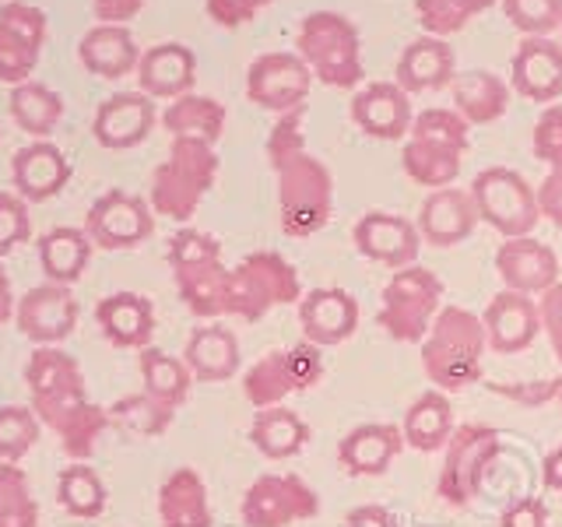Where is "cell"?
Here are the masks:
<instances>
[{
    "mask_svg": "<svg viewBox=\"0 0 562 527\" xmlns=\"http://www.w3.org/2000/svg\"><path fill=\"white\" fill-rule=\"evenodd\" d=\"M303 123L306 105H299L281 113L268 134V162L278 176V218L281 233L292 239L316 236L334 215V176L306 152Z\"/></svg>",
    "mask_w": 562,
    "mask_h": 527,
    "instance_id": "obj_1",
    "label": "cell"
},
{
    "mask_svg": "<svg viewBox=\"0 0 562 527\" xmlns=\"http://www.w3.org/2000/svg\"><path fill=\"white\" fill-rule=\"evenodd\" d=\"M485 348L482 316H474L464 306H443L436 313L429 334L422 338V369L436 391H468L482 380Z\"/></svg>",
    "mask_w": 562,
    "mask_h": 527,
    "instance_id": "obj_2",
    "label": "cell"
},
{
    "mask_svg": "<svg viewBox=\"0 0 562 527\" xmlns=\"http://www.w3.org/2000/svg\"><path fill=\"white\" fill-rule=\"evenodd\" d=\"M218 180L215 145L198 137H172L166 162H158L148 183V204L155 215L187 222L198 215L201 201Z\"/></svg>",
    "mask_w": 562,
    "mask_h": 527,
    "instance_id": "obj_3",
    "label": "cell"
},
{
    "mask_svg": "<svg viewBox=\"0 0 562 527\" xmlns=\"http://www.w3.org/2000/svg\"><path fill=\"white\" fill-rule=\"evenodd\" d=\"M295 49L310 75L330 88H356L366 75L359 29L338 11L306 14L295 32Z\"/></svg>",
    "mask_w": 562,
    "mask_h": 527,
    "instance_id": "obj_4",
    "label": "cell"
},
{
    "mask_svg": "<svg viewBox=\"0 0 562 527\" xmlns=\"http://www.w3.org/2000/svg\"><path fill=\"white\" fill-rule=\"evenodd\" d=\"M303 299L299 271L274 250L246 254L236 268H228V316L246 324L263 321L271 310Z\"/></svg>",
    "mask_w": 562,
    "mask_h": 527,
    "instance_id": "obj_5",
    "label": "cell"
},
{
    "mask_svg": "<svg viewBox=\"0 0 562 527\" xmlns=\"http://www.w3.org/2000/svg\"><path fill=\"white\" fill-rule=\"evenodd\" d=\"M439 303H443V281L422 264H408L383 285L376 324L401 345H422L436 313L443 310Z\"/></svg>",
    "mask_w": 562,
    "mask_h": 527,
    "instance_id": "obj_6",
    "label": "cell"
},
{
    "mask_svg": "<svg viewBox=\"0 0 562 527\" xmlns=\"http://www.w3.org/2000/svg\"><path fill=\"white\" fill-rule=\"evenodd\" d=\"M499 453H503V439L492 426H482V422L457 426L443 447V468H439V482H436L439 500H447L450 506H468L471 500H479L488 464Z\"/></svg>",
    "mask_w": 562,
    "mask_h": 527,
    "instance_id": "obj_7",
    "label": "cell"
},
{
    "mask_svg": "<svg viewBox=\"0 0 562 527\" xmlns=\"http://www.w3.org/2000/svg\"><path fill=\"white\" fill-rule=\"evenodd\" d=\"M471 201L479 208V218L492 225L503 239L531 236L541 222L538 193L517 169L488 166L471 180Z\"/></svg>",
    "mask_w": 562,
    "mask_h": 527,
    "instance_id": "obj_8",
    "label": "cell"
},
{
    "mask_svg": "<svg viewBox=\"0 0 562 527\" xmlns=\"http://www.w3.org/2000/svg\"><path fill=\"white\" fill-rule=\"evenodd\" d=\"M324 380V348L299 341L292 348L268 351L243 373V397L254 408H274L289 394L310 391Z\"/></svg>",
    "mask_w": 562,
    "mask_h": 527,
    "instance_id": "obj_9",
    "label": "cell"
},
{
    "mask_svg": "<svg viewBox=\"0 0 562 527\" xmlns=\"http://www.w3.org/2000/svg\"><path fill=\"white\" fill-rule=\"evenodd\" d=\"M25 386H29V408L43 426H53L70 408L88 401L81 366L60 345H46L32 351L25 362Z\"/></svg>",
    "mask_w": 562,
    "mask_h": 527,
    "instance_id": "obj_10",
    "label": "cell"
},
{
    "mask_svg": "<svg viewBox=\"0 0 562 527\" xmlns=\"http://www.w3.org/2000/svg\"><path fill=\"white\" fill-rule=\"evenodd\" d=\"M316 514H321V496L299 474H260L239 503L246 527H292Z\"/></svg>",
    "mask_w": 562,
    "mask_h": 527,
    "instance_id": "obj_11",
    "label": "cell"
},
{
    "mask_svg": "<svg viewBox=\"0 0 562 527\" xmlns=\"http://www.w3.org/2000/svg\"><path fill=\"white\" fill-rule=\"evenodd\" d=\"M81 228L99 250H137L140 243H148L155 236V211L148 198H140V193L105 190L88 208Z\"/></svg>",
    "mask_w": 562,
    "mask_h": 527,
    "instance_id": "obj_12",
    "label": "cell"
},
{
    "mask_svg": "<svg viewBox=\"0 0 562 527\" xmlns=\"http://www.w3.org/2000/svg\"><path fill=\"white\" fill-rule=\"evenodd\" d=\"M46 43V14L25 0L0 4V85L32 81Z\"/></svg>",
    "mask_w": 562,
    "mask_h": 527,
    "instance_id": "obj_13",
    "label": "cell"
},
{
    "mask_svg": "<svg viewBox=\"0 0 562 527\" xmlns=\"http://www.w3.org/2000/svg\"><path fill=\"white\" fill-rule=\"evenodd\" d=\"M78 321L81 306L75 292L67 285H53V281L29 289L14 306V324L22 330V338H29L35 348L64 345L78 330Z\"/></svg>",
    "mask_w": 562,
    "mask_h": 527,
    "instance_id": "obj_14",
    "label": "cell"
},
{
    "mask_svg": "<svg viewBox=\"0 0 562 527\" xmlns=\"http://www.w3.org/2000/svg\"><path fill=\"white\" fill-rule=\"evenodd\" d=\"M313 75L299 53H263L246 70V96L271 113H289L306 105Z\"/></svg>",
    "mask_w": 562,
    "mask_h": 527,
    "instance_id": "obj_15",
    "label": "cell"
},
{
    "mask_svg": "<svg viewBox=\"0 0 562 527\" xmlns=\"http://www.w3.org/2000/svg\"><path fill=\"white\" fill-rule=\"evenodd\" d=\"M351 243L366 260H376L383 268H408L422 250L418 225L394 211H366L351 228Z\"/></svg>",
    "mask_w": 562,
    "mask_h": 527,
    "instance_id": "obj_16",
    "label": "cell"
},
{
    "mask_svg": "<svg viewBox=\"0 0 562 527\" xmlns=\"http://www.w3.org/2000/svg\"><path fill=\"white\" fill-rule=\"evenodd\" d=\"M482 327H485V345L496 356H517V351L531 348L541 334L538 303L524 292L503 289L488 299V306L482 313Z\"/></svg>",
    "mask_w": 562,
    "mask_h": 527,
    "instance_id": "obj_17",
    "label": "cell"
},
{
    "mask_svg": "<svg viewBox=\"0 0 562 527\" xmlns=\"http://www.w3.org/2000/svg\"><path fill=\"white\" fill-rule=\"evenodd\" d=\"M359 303L356 295L345 289H313L299 299V327H303V341L316 348L345 345L351 334L359 330Z\"/></svg>",
    "mask_w": 562,
    "mask_h": 527,
    "instance_id": "obj_18",
    "label": "cell"
},
{
    "mask_svg": "<svg viewBox=\"0 0 562 527\" xmlns=\"http://www.w3.org/2000/svg\"><path fill=\"white\" fill-rule=\"evenodd\" d=\"M412 96L397 81H369L351 99V123L376 141H401L412 131Z\"/></svg>",
    "mask_w": 562,
    "mask_h": 527,
    "instance_id": "obj_19",
    "label": "cell"
},
{
    "mask_svg": "<svg viewBox=\"0 0 562 527\" xmlns=\"http://www.w3.org/2000/svg\"><path fill=\"white\" fill-rule=\"evenodd\" d=\"M155 99H148L145 92H120L102 99V105L95 110L92 120V134L102 148L110 152H127L145 145L148 134L155 131Z\"/></svg>",
    "mask_w": 562,
    "mask_h": 527,
    "instance_id": "obj_20",
    "label": "cell"
},
{
    "mask_svg": "<svg viewBox=\"0 0 562 527\" xmlns=\"http://www.w3.org/2000/svg\"><path fill=\"white\" fill-rule=\"evenodd\" d=\"M479 208L471 201V190H457L443 187L432 190L418 208V236L422 243L439 246V250H450V246H461L474 228H479Z\"/></svg>",
    "mask_w": 562,
    "mask_h": 527,
    "instance_id": "obj_21",
    "label": "cell"
},
{
    "mask_svg": "<svg viewBox=\"0 0 562 527\" xmlns=\"http://www.w3.org/2000/svg\"><path fill=\"white\" fill-rule=\"evenodd\" d=\"M496 271L509 292L541 295L559 281V257L552 246H544L535 236L503 239L496 246Z\"/></svg>",
    "mask_w": 562,
    "mask_h": 527,
    "instance_id": "obj_22",
    "label": "cell"
},
{
    "mask_svg": "<svg viewBox=\"0 0 562 527\" xmlns=\"http://www.w3.org/2000/svg\"><path fill=\"white\" fill-rule=\"evenodd\" d=\"M11 183L29 204H46L70 183V162L53 141H32L11 158Z\"/></svg>",
    "mask_w": 562,
    "mask_h": 527,
    "instance_id": "obj_23",
    "label": "cell"
},
{
    "mask_svg": "<svg viewBox=\"0 0 562 527\" xmlns=\"http://www.w3.org/2000/svg\"><path fill=\"white\" fill-rule=\"evenodd\" d=\"M509 78H514V92L552 105L562 96V46L552 43V35L544 40H524L509 60Z\"/></svg>",
    "mask_w": 562,
    "mask_h": 527,
    "instance_id": "obj_24",
    "label": "cell"
},
{
    "mask_svg": "<svg viewBox=\"0 0 562 527\" xmlns=\"http://www.w3.org/2000/svg\"><path fill=\"white\" fill-rule=\"evenodd\" d=\"M401 450H404L401 426H391V422H366V426H356L341 436L338 464L348 474H356V479H376V474L391 471Z\"/></svg>",
    "mask_w": 562,
    "mask_h": 527,
    "instance_id": "obj_25",
    "label": "cell"
},
{
    "mask_svg": "<svg viewBox=\"0 0 562 527\" xmlns=\"http://www.w3.org/2000/svg\"><path fill=\"white\" fill-rule=\"evenodd\" d=\"M95 324L102 330V338L113 348L140 351L155 338V303L140 292L102 295L95 306Z\"/></svg>",
    "mask_w": 562,
    "mask_h": 527,
    "instance_id": "obj_26",
    "label": "cell"
},
{
    "mask_svg": "<svg viewBox=\"0 0 562 527\" xmlns=\"http://www.w3.org/2000/svg\"><path fill=\"white\" fill-rule=\"evenodd\" d=\"M198 81V57L183 43H158L140 53L137 60V85L148 99H169L190 96Z\"/></svg>",
    "mask_w": 562,
    "mask_h": 527,
    "instance_id": "obj_27",
    "label": "cell"
},
{
    "mask_svg": "<svg viewBox=\"0 0 562 527\" xmlns=\"http://www.w3.org/2000/svg\"><path fill=\"white\" fill-rule=\"evenodd\" d=\"M183 362L193 373V380L201 383H225L239 373L243 351L236 330H228L222 324H201L190 330L187 348H183Z\"/></svg>",
    "mask_w": 562,
    "mask_h": 527,
    "instance_id": "obj_28",
    "label": "cell"
},
{
    "mask_svg": "<svg viewBox=\"0 0 562 527\" xmlns=\"http://www.w3.org/2000/svg\"><path fill=\"white\" fill-rule=\"evenodd\" d=\"M78 60L88 75H95L102 81H116L137 70L140 49L127 25H92L78 43Z\"/></svg>",
    "mask_w": 562,
    "mask_h": 527,
    "instance_id": "obj_29",
    "label": "cell"
},
{
    "mask_svg": "<svg viewBox=\"0 0 562 527\" xmlns=\"http://www.w3.org/2000/svg\"><path fill=\"white\" fill-rule=\"evenodd\" d=\"M457 57L447 40H436V35H422L404 46L401 60H397V85L408 96L422 92H439L447 88L457 75Z\"/></svg>",
    "mask_w": 562,
    "mask_h": 527,
    "instance_id": "obj_30",
    "label": "cell"
},
{
    "mask_svg": "<svg viewBox=\"0 0 562 527\" xmlns=\"http://www.w3.org/2000/svg\"><path fill=\"white\" fill-rule=\"evenodd\" d=\"M158 524L162 527H215L211 496L193 468H176L158 485Z\"/></svg>",
    "mask_w": 562,
    "mask_h": 527,
    "instance_id": "obj_31",
    "label": "cell"
},
{
    "mask_svg": "<svg viewBox=\"0 0 562 527\" xmlns=\"http://www.w3.org/2000/svg\"><path fill=\"white\" fill-rule=\"evenodd\" d=\"M172 281H176V292H180V303L198 316V321L228 316V268L222 264V257L172 268Z\"/></svg>",
    "mask_w": 562,
    "mask_h": 527,
    "instance_id": "obj_32",
    "label": "cell"
},
{
    "mask_svg": "<svg viewBox=\"0 0 562 527\" xmlns=\"http://www.w3.org/2000/svg\"><path fill=\"white\" fill-rule=\"evenodd\" d=\"M92 239L85 236V228L75 225H57L49 233L40 236L35 243V254H40V268L46 274V281L53 285H75V281L85 274L88 260H92Z\"/></svg>",
    "mask_w": 562,
    "mask_h": 527,
    "instance_id": "obj_33",
    "label": "cell"
},
{
    "mask_svg": "<svg viewBox=\"0 0 562 527\" xmlns=\"http://www.w3.org/2000/svg\"><path fill=\"white\" fill-rule=\"evenodd\" d=\"M453 404L443 391H426L412 401V408L404 412L401 433H404V447L422 450V453H436L447 447V439L453 436Z\"/></svg>",
    "mask_w": 562,
    "mask_h": 527,
    "instance_id": "obj_34",
    "label": "cell"
},
{
    "mask_svg": "<svg viewBox=\"0 0 562 527\" xmlns=\"http://www.w3.org/2000/svg\"><path fill=\"white\" fill-rule=\"evenodd\" d=\"M250 444L257 447V453L268 457V461H289V457L306 450L310 426L299 412L285 408V404H274V408H260L254 415Z\"/></svg>",
    "mask_w": 562,
    "mask_h": 527,
    "instance_id": "obj_35",
    "label": "cell"
},
{
    "mask_svg": "<svg viewBox=\"0 0 562 527\" xmlns=\"http://www.w3.org/2000/svg\"><path fill=\"white\" fill-rule=\"evenodd\" d=\"M453 88V105L471 123H496L509 110V88L503 78H496L492 70H464L450 81Z\"/></svg>",
    "mask_w": 562,
    "mask_h": 527,
    "instance_id": "obj_36",
    "label": "cell"
},
{
    "mask_svg": "<svg viewBox=\"0 0 562 527\" xmlns=\"http://www.w3.org/2000/svg\"><path fill=\"white\" fill-rule=\"evenodd\" d=\"M137 369H140V383L151 397H158L169 408H180L190 397V386H193V373L187 369L183 359L169 356L166 348L148 345L137 351Z\"/></svg>",
    "mask_w": 562,
    "mask_h": 527,
    "instance_id": "obj_37",
    "label": "cell"
},
{
    "mask_svg": "<svg viewBox=\"0 0 562 527\" xmlns=\"http://www.w3.org/2000/svg\"><path fill=\"white\" fill-rule=\"evenodd\" d=\"M110 412L95 401H81L78 408H70L64 418L53 422V433L60 439V450L70 461H92V453L99 450V439L110 429Z\"/></svg>",
    "mask_w": 562,
    "mask_h": 527,
    "instance_id": "obj_38",
    "label": "cell"
},
{
    "mask_svg": "<svg viewBox=\"0 0 562 527\" xmlns=\"http://www.w3.org/2000/svg\"><path fill=\"white\" fill-rule=\"evenodd\" d=\"M162 127L172 137H198L215 145L225 131V105L211 96H180L172 105H166Z\"/></svg>",
    "mask_w": 562,
    "mask_h": 527,
    "instance_id": "obj_39",
    "label": "cell"
},
{
    "mask_svg": "<svg viewBox=\"0 0 562 527\" xmlns=\"http://www.w3.org/2000/svg\"><path fill=\"white\" fill-rule=\"evenodd\" d=\"M11 116L25 134H32L35 141H46L57 123L64 120V99L53 92L43 81H25L11 88Z\"/></svg>",
    "mask_w": 562,
    "mask_h": 527,
    "instance_id": "obj_40",
    "label": "cell"
},
{
    "mask_svg": "<svg viewBox=\"0 0 562 527\" xmlns=\"http://www.w3.org/2000/svg\"><path fill=\"white\" fill-rule=\"evenodd\" d=\"M105 500H110L105 482L99 479V471L88 461H70L60 471V479H57V503L67 509L70 517L95 520V517H102Z\"/></svg>",
    "mask_w": 562,
    "mask_h": 527,
    "instance_id": "obj_41",
    "label": "cell"
},
{
    "mask_svg": "<svg viewBox=\"0 0 562 527\" xmlns=\"http://www.w3.org/2000/svg\"><path fill=\"white\" fill-rule=\"evenodd\" d=\"M461 158H464L461 152L408 137V145L401 152V166L408 172V180H415L418 187L443 190V187H453V180L461 176Z\"/></svg>",
    "mask_w": 562,
    "mask_h": 527,
    "instance_id": "obj_42",
    "label": "cell"
},
{
    "mask_svg": "<svg viewBox=\"0 0 562 527\" xmlns=\"http://www.w3.org/2000/svg\"><path fill=\"white\" fill-rule=\"evenodd\" d=\"M105 412H110V422H113L116 429L131 433V436H145V439H155V436L169 433L172 418H176V408H169V404L151 397L148 391L123 394Z\"/></svg>",
    "mask_w": 562,
    "mask_h": 527,
    "instance_id": "obj_43",
    "label": "cell"
},
{
    "mask_svg": "<svg viewBox=\"0 0 562 527\" xmlns=\"http://www.w3.org/2000/svg\"><path fill=\"white\" fill-rule=\"evenodd\" d=\"M496 0H415V14L418 25L426 29V35H436V40H447V35H457L471 18L485 14Z\"/></svg>",
    "mask_w": 562,
    "mask_h": 527,
    "instance_id": "obj_44",
    "label": "cell"
},
{
    "mask_svg": "<svg viewBox=\"0 0 562 527\" xmlns=\"http://www.w3.org/2000/svg\"><path fill=\"white\" fill-rule=\"evenodd\" d=\"M0 527H40V503L32 496L29 474L0 461Z\"/></svg>",
    "mask_w": 562,
    "mask_h": 527,
    "instance_id": "obj_45",
    "label": "cell"
},
{
    "mask_svg": "<svg viewBox=\"0 0 562 527\" xmlns=\"http://www.w3.org/2000/svg\"><path fill=\"white\" fill-rule=\"evenodd\" d=\"M43 422L29 404H0V461L18 464L40 444Z\"/></svg>",
    "mask_w": 562,
    "mask_h": 527,
    "instance_id": "obj_46",
    "label": "cell"
},
{
    "mask_svg": "<svg viewBox=\"0 0 562 527\" xmlns=\"http://www.w3.org/2000/svg\"><path fill=\"white\" fill-rule=\"evenodd\" d=\"M412 141H429V145L450 148V152H468L471 148V127L457 110H422L412 120Z\"/></svg>",
    "mask_w": 562,
    "mask_h": 527,
    "instance_id": "obj_47",
    "label": "cell"
},
{
    "mask_svg": "<svg viewBox=\"0 0 562 527\" xmlns=\"http://www.w3.org/2000/svg\"><path fill=\"white\" fill-rule=\"evenodd\" d=\"M503 14L509 18L524 40H544L562 25V0H499Z\"/></svg>",
    "mask_w": 562,
    "mask_h": 527,
    "instance_id": "obj_48",
    "label": "cell"
},
{
    "mask_svg": "<svg viewBox=\"0 0 562 527\" xmlns=\"http://www.w3.org/2000/svg\"><path fill=\"white\" fill-rule=\"evenodd\" d=\"M32 239V215L29 201L18 193H0V257L14 254L18 246Z\"/></svg>",
    "mask_w": 562,
    "mask_h": 527,
    "instance_id": "obj_49",
    "label": "cell"
},
{
    "mask_svg": "<svg viewBox=\"0 0 562 527\" xmlns=\"http://www.w3.org/2000/svg\"><path fill=\"white\" fill-rule=\"evenodd\" d=\"M211 257H222V243L215 236L201 233V228H180V233L166 243L169 268H183V264H198Z\"/></svg>",
    "mask_w": 562,
    "mask_h": 527,
    "instance_id": "obj_50",
    "label": "cell"
},
{
    "mask_svg": "<svg viewBox=\"0 0 562 527\" xmlns=\"http://www.w3.org/2000/svg\"><path fill=\"white\" fill-rule=\"evenodd\" d=\"M531 148L538 162L562 169V105H544L541 110L531 134Z\"/></svg>",
    "mask_w": 562,
    "mask_h": 527,
    "instance_id": "obj_51",
    "label": "cell"
},
{
    "mask_svg": "<svg viewBox=\"0 0 562 527\" xmlns=\"http://www.w3.org/2000/svg\"><path fill=\"white\" fill-rule=\"evenodd\" d=\"M271 4L274 0H204V11H207L211 22L222 25V29H243Z\"/></svg>",
    "mask_w": 562,
    "mask_h": 527,
    "instance_id": "obj_52",
    "label": "cell"
},
{
    "mask_svg": "<svg viewBox=\"0 0 562 527\" xmlns=\"http://www.w3.org/2000/svg\"><path fill=\"white\" fill-rule=\"evenodd\" d=\"M538 316H541V330L552 341L555 359L562 362V281H555L552 289H544L538 295Z\"/></svg>",
    "mask_w": 562,
    "mask_h": 527,
    "instance_id": "obj_53",
    "label": "cell"
},
{
    "mask_svg": "<svg viewBox=\"0 0 562 527\" xmlns=\"http://www.w3.org/2000/svg\"><path fill=\"white\" fill-rule=\"evenodd\" d=\"M549 503L538 496H520L514 500L499 517V527H549Z\"/></svg>",
    "mask_w": 562,
    "mask_h": 527,
    "instance_id": "obj_54",
    "label": "cell"
},
{
    "mask_svg": "<svg viewBox=\"0 0 562 527\" xmlns=\"http://www.w3.org/2000/svg\"><path fill=\"white\" fill-rule=\"evenodd\" d=\"M496 394H506L514 401H524V404H544L549 397H559L562 394V377L555 380H541V383H527V386H517V383H499L492 386Z\"/></svg>",
    "mask_w": 562,
    "mask_h": 527,
    "instance_id": "obj_55",
    "label": "cell"
},
{
    "mask_svg": "<svg viewBox=\"0 0 562 527\" xmlns=\"http://www.w3.org/2000/svg\"><path fill=\"white\" fill-rule=\"evenodd\" d=\"M535 193H538L541 218H549L552 225L562 228V169H552L549 176H544Z\"/></svg>",
    "mask_w": 562,
    "mask_h": 527,
    "instance_id": "obj_56",
    "label": "cell"
},
{
    "mask_svg": "<svg viewBox=\"0 0 562 527\" xmlns=\"http://www.w3.org/2000/svg\"><path fill=\"white\" fill-rule=\"evenodd\" d=\"M88 4H92V14L99 18V25H123L140 14L145 0H88Z\"/></svg>",
    "mask_w": 562,
    "mask_h": 527,
    "instance_id": "obj_57",
    "label": "cell"
},
{
    "mask_svg": "<svg viewBox=\"0 0 562 527\" xmlns=\"http://www.w3.org/2000/svg\"><path fill=\"white\" fill-rule=\"evenodd\" d=\"M341 527H401V520H397V514H391L386 506L366 503V506L348 509Z\"/></svg>",
    "mask_w": 562,
    "mask_h": 527,
    "instance_id": "obj_58",
    "label": "cell"
},
{
    "mask_svg": "<svg viewBox=\"0 0 562 527\" xmlns=\"http://www.w3.org/2000/svg\"><path fill=\"white\" fill-rule=\"evenodd\" d=\"M541 482L544 489H552V492H562V444L544 457V464H541Z\"/></svg>",
    "mask_w": 562,
    "mask_h": 527,
    "instance_id": "obj_59",
    "label": "cell"
},
{
    "mask_svg": "<svg viewBox=\"0 0 562 527\" xmlns=\"http://www.w3.org/2000/svg\"><path fill=\"white\" fill-rule=\"evenodd\" d=\"M14 306H18V299L11 289V278H8L4 264H0V327H4L8 321H14Z\"/></svg>",
    "mask_w": 562,
    "mask_h": 527,
    "instance_id": "obj_60",
    "label": "cell"
},
{
    "mask_svg": "<svg viewBox=\"0 0 562 527\" xmlns=\"http://www.w3.org/2000/svg\"><path fill=\"white\" fill-rule=\"evenodd\" d=\"M559 46H562V25H559Z\"/></svg>",
    "mask_w": 562,
    "mask_h": 527,
    "instance_id": "obj_61",
    "label": "cell"
},
{
    "mask_svg": "<svg viewBox=\"0 0 562 527\" xmlns=\"http://www.w3.org/2000/svg\"><path fill=\"white\" fill-rule=\"evenodd\" d=\"M559 404H562V394H559Z\"/></svg>",
    "mask_w": 562,
    "mask_h": 527,
    "instance_id": "obj_62",
    "label": "cell"
}]
</instances>
